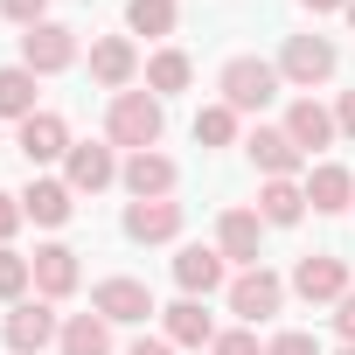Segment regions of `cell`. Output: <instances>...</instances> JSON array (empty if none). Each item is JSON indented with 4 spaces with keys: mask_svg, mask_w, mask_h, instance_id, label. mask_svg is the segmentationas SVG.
I'll return each mask as SVG.
<instances>
[{
    "mask_svg": "<svg viewBox=\"0 0 355 355\" xmlns=\"http://www.w3.org/2000/svg\"><path fill=\"white\" fill-rule=\"evenodd\" d=\"M21 216H35V223H63V216H70V182H28Z\"/></svg>",
    "mask_w": 355,
    "mask_h": 355,
    "instance_id": "22",
    "label": "cell"
},
{
    "mask_svg": "<svg viewBox=\"0 0 355 355\" xmlns=\"http://www.w3.org/2000/svg\"><path fill=\"white\" fill-rule=\"evenodd\" d=\"M49 341H56V313H49L42 300H21V306L8 313V348H15V355H42Z\"/></svg>",
    "mask_w": 355,
    "mask_h": 355,
    "instance_id": "6",
    "label": "cell"
},
{
    "mask_svg": "<svg viewBox=\"0 0 355 355\" xmlns=\"http://www.w3.org/2000/svg\"><path fill=\"white\" fill-rule=\"evenodd\" d=\"M132 70H139V56H132V42H125V35H105V42L91 49V77H98V84H112V91H119V84H132Z\"/></svg>",
    "mask_w": 355,
    "mask_h": 355,
    "instance_id": "15",
    "label": "cell"
},
{
    "mask_svg": "<svg viewBox=\"0 0 355 355\" xmlns=\"http://www.w3.org/2000/svg\"><path fill=\"white\" fill-rule=\"evenodd\" d=\"M174 230H182V202H132L125 209V237H139V244H167Z\"/></svg>",
    "mask_w": 355,
    "mask_h": 355,
    "instance_id": "10",
    "label": "cell"
},
{
    "mask_svg": "<svg viewBox=\"0 0 355 355\" xmlns=\"http://www.w3.org/2000/svg\"><path fill=\"white\" fill-rule=\"evenodd\" d=\"M306 8H313V15H327V8H348V0H306Z\"/></svg>",
    "mask_w": 355,
    "mask_h": 355,
    "instance_id": "36",
    "label": "cell"
},
{
    "mask_svg": "<svg viewBox=\"0 0 355 355\" xmlns=\"http://www.w3.org/2000/svg\"><path fill=\"white\" fill-rule=\"evenodd\" d=\"M216 237H223V258H244V265H258V237H265V216H251V209H230Z\"/></svg>",
    "mask_w": 355,
    "mask_h": 355,
    "instance_id": "19",
    "label": "cell"
},
{
    "mask_svg": "<svg viewBox=\"0 0 355 355\" xmlns=\"http://www.w3.org/2000/svg\"><path fill=\"white\" fill-rule=\"evenodd\" d=\"M132 355H174L167 341H132Z\"/></svg>",
    "mask_w": 355,
    "mask_h": 355,
    "instance_id": "35",
    "label": "cell"
},
{
    "mask_svg": "<svg viewBox=\"0 0 355 355\" xmlns=\"http://www.w3.org/2000/svg\"><path fill=\"white\" fill-rule=\"evenodd\" d=\"M112 174H119V167H112V146H91V139H84V146H70V189L98 196Z\"/></svg>",
    "mask_w": 355,
    "mask_h": 355,
    "instance_id": "16",
    "label": "cell"
},
{
    "mask_svg": "<svg viewBox=\"0 0 355 355\" xmlns=\"http://www.w3.org/2000/svg\"><path fill=\"white\" fill-rule=\"evenodd\" d=\"M286 139H293L300 153H313V146H327V139H334V112H320L313 98H300V105L286 112Z\"/></svg>",
    "mask_w": 355,
    "mask_h": 355,
    "instance_id": "13",
    "label": "cell"
},
{
    "mask_svg": "<svg viewBox=\"0 0 355 355\" xmlns=\"http://www.w3.org/2000/svg\"><path fill=\"white\" fill-rule=\"evenodd\" d=\"M15 223H21V196H0V244L15 237Z\"/></svg>",
    "mask_w": 355,
    "mask_h": 355,
    "instance_id": "32",
    "label": "cell"
},
{
    "mask_svg": "<svg viewBox=\"0 0 355 355\" xmlns=\"http://www.w3.org/2000/svg\"><path fill=\"white\" fill-rule=\"evenodd\" d=\"M0 119H35V70H0Z\"/></svg>",
    "mask_w": 355,
    "mask_h": 355,
    "instance_id": "23",
    "label": "cell"
},
{
    "mask_svg": "<svg viewBox=\"0 0 355 355\" xmlns=\"http://www.w3.org/2000/svg\"><path fill=\"white\" fill-rule=\"evenodd\" d=\"M300 209H306V189L265 182V196H258V216H265V223H300Z\"/></svg>",
    "mask_w": 355,
    "mask_h": 355,
    "instance_id": "24",
    "label": "cell"
},
{
    "mask_svg": "<svg viewBox=\"0 0 355 355\" xmlns=\"http://www.w3.org/2000/svg\"><path fill=\"white\" fill-rule=\"evenodd\" d=\"M174 279H182L189 293H216V286H223V258H216L209 244H189L182 258H174Z\"/></svg>",
    "mask_w": 355,
    "mask_h": 355,
    "instance_id": "18",
    "label": "cell"
},
{
    "mask_svg": "<svg viewBox=\"0 0 355 355\" xmlns=\"http://www.w3.org/2000/svg\"><path fill=\"white\" fill-rule=\"evenodd\" d=\"M125 189H132L139 202H167V189H174V160H167V153H132V160H125Z\"/></svg>",
    "mask_w": 355,
    "mask_h": 355,
    "instance_id": "9",
    "label": "cell"
},
{
    "mask_svg": "<svg viewBox=\"0 0 355 355\" xmlns=\"http://www.w3.org/2000/svg\"><path fill=\"white\" fill-rule=\"evenodd\" d=\"M272 98H279V70H272V63H258V56L223 63V105H230V112H265Z\"/></svg>",
    "mask_w": 355,
    "mask_h": 355,
    "instance_id": "2",
    "label": "cell"
},
{
    "mask_svg": "<svg viewBox=\"0 0 355 355\" xmlns=\"http://www.w3.org/2000/svg\"><path fill=\"white\" fill-rule=\"evenodd\" d=\"M146 84H153V98L182 91V84H189V56H182V49H160V56L146 63Z\"/></svg>",
    "mask_w": 355,
    "mask_h": 355,
    "instance_id": "26",
    "label": "cell"
},
{
    "mask_svg": "<svg viewBox=\"0 0 355 355\" xmlns=\"http://www.w3.org/2000/svg\"><path fill=\"white\" fill-rule=\"evenodd\" d=\"M279 300H286V286H279L265 265H251V272L230 286V313H244V320H265V313H279Z\"/></svg>",
    "mask_w": 355,
    "mask_h": 355,
    "instance_id": "7",
    "label": "cell"
},
{
    "mask_svg": "<svg viewBox=\"0 0 355 355\" xmlns=\"http://www.w3.org/2000/svg\"><path fill=\"white\" fill-rule=\"evenodd\" d=\"M63 355H112V320L105 313H77L63 327Z\"/></svg>",
    "mask_w": 355,
    "mask_h": 355,
    "instance_id": "20",
    "label": "cell"
},
{
    "mask_svg": "<svg viewBox=\"0 0 355 355\" xmlns=\"http://www.w3.org/2000/svg\"><path fill=\"white\" fill-rule=\"evenodd\" d=\"M306 202L320 216H341L355 202V182H348V167H313V182H306Z\"/></svg>",
    "mask_w": 355,
    "mask_h": 355,
    "instance_id": "17",
    "label": "cell"
},
{
    "mask_svg": "<svg viewBox=\"0 0 355 355\" xmlns=\"http://www.w3.org/2000/svg\"><path fill=\"white\" fill-rule=\"evenodd\" d=\"M230 132H237V112H230V105L196 112V139H202V146H230Z\"/></svg>",
    "mask_w": 355,
    "mask_h": 355,
    "instance_id": "27",
    "label": "cell"
},
{
    "mask_svg": "<svg viewBox=\"0 0 355 355\" xmlns=\"http://www.w3.org/2000/svg\"><path fill=\"white\" fill-rule=\"evenodd\" d=\"M28 265H35V286H42L49 300H63V293L77 286V251H70V244H42Z\"/></svg>",
    "mask_w": 355,
    "mask_h": 355,
    "instance_id": "14",
    "label": "cell"
},
{
    "mask_svg": "<svg viewBox=\"0 0 355 355\" xmlns=\"http://www.w3.org/2000/svg\"><path fill=\"white\" fill-rule=\"evenodd\" d=\"M105 132H112L119 146H132V153H153V139H160V98H146V91H119Z\"/></svg>",
    "mask_w": 355,
    "mask_h": 355,
    "instance_id": "1",
    "label": "cell"
},
{
    "mask_svg": "<svg viewBox=\"0 0 355 355\" xmlns=\"http://www.w3.org/2000/svg\"><path fill=\"white\" fill-rule=\"evenodd\" d=\"M167 341H182V348H202V341H216V327H209L202 300H182V306H167Z\"/></svg>",
    "mask_w": 355,
    "mask_h": 355,
    "instance_id": "21",
    "label": "cell"
},
{
    "mask_svg": "<svg viewBox=\"0 0 355 355\" xmlns=\"http://www.w3.org/2000/svg\"><path fill=\"white\" fill-rule=\"evenodd\" d=\"M21 153H28V167H42V160L70 153V132H63V119H56V112H35V119H21Z\"/></svg>",
    "mask_w": 355,
    "mask_h": 355,
    "instance_id": "11",
    "label": "cell"
},
{
    "mask_svg": "<svg viewBox=\"0 0 355 355\" xmlns=\"http://www.w3.org/2000/svg\"><path fill=\"white\" fill-rule=\"evenodd\" d=\"M244 146H251V160H258V167L272 174V182H293V167H300V146H293L286 132H272V125H258V132H251Z\"/></svg>",
    "mask_w": 355,
    "mask_h": 355,
    "instance_id": "12",
    "label": "cell"
},
{
    "mask_svg": "<svg viewBox=\"0 0 355 355\" xmlns=\"http://www.w3.org/2000/svg\"><path fill=\"white\" fill-rule=\"evenodd\" d=\"M265 355H320V341H313V334H279Z\"/></svg>",
    "mask_w": 355,
    "mask_h": 355,
    "instance_id": "31",
    "label": "cell"
},
{
    "mask_svg": "<svg viewBox=\"0 0 355 355\" xmlns=\"http://www.w3.org/2000/svg\"><path fill=\"white\" fill-rule=\"evenodd\" d=\"M334 125H341V132H348V139H355V91H348V98H341V112H334Z\"/></svg>",
    "mask_w": 355,
    "mask_h": 355,
    "instance_id": "34",
    "label": "cell"
},
{
    "mask_svg": "<svg viewBox=\"0 0 355 355\" xmlns=\"http://www.w3.org/2000/svg\"><path fill=\"white\" fill-rule=\"evenodd\" d=\"M28 279H35V265H28V258L0 251V300H21V293H28Z\"/></svg>",
    "mask_w": 355,
    "mask_h": 355,
    "instance_id": "28",
    "label": "cell"
},
{
    "mask_svg": "<svg viewBox=\"0 0 355 355\" xmlns=\"http://www.w3.org/2000/svg\"><path fill=\"white\" fill-rule=\"evenodd\" d=\"M209 355H258V334H251V327H237V334H216V341H209Z\"/></svg>",
    "mask_w": 355,
    "mask_h": 355,
    "instance_id": "29",
    "label": "cell"
},
{
    "mask_svg": "<svg viewBox=\"0 0 355 355\" xmlns=\"http://www.w3.org/2000/svg\"><path fill=\"white\" fill-rule=\"evenodd\" d=\"M334 327H341V334L355 341V293H341V313H334Z\"/></svg>",
    "mask_w": 355,
    "mask_h": 355,
    "instance_id": "33",
    "label": "cell"
},
{
    "mask_svg": "<svg viewBox=\"0 0 355 355\" xmlns=\"http://www.w3.org/2000/svg\"><path fill=\"white\" fill-rule=\"evenodd\" d=\"M70 63H77V35H70L63 21H35V28L21 35V70L56 77V70H70Z\"/></svg>",
    "mask_w": 355,
    "mask_h": 355,
    "instance_id": "3",
    "label": "cell"
},
{
    "mask_svg": "<svg viewBox=\"0 0 355 355\" xmlns=\"http://www.w3.org/2000/svg\"><path fill=\"white\" fill-rule=\"evenodd\" d=\"M91 306H98L105 320H146V313H153V293H146L139 279H105Z\"/></svg>",
    "mask_w": 355,
    "mask_h": 355,
    "instance_id": "8",
    "label": "cell"
},
{
    "mask_svg": "<svg viewBox=\"0 0 355 355\" xmlns=\"http://www.w3.org/2000/svg\"><path fill=\"white\" fill-rule=\"evenodd\" d=\"M348 28H355V0H348Z\"/></svg>",
    "mask_w": 355,
    "mask_h": 355,
    "instance_id": "37",
    "label": "cell"
},
{
    "mask_svg": "<svg viewBox=\"0 0 355 355\" xmlns=\"http://www.w3.org/2000/svg\"><path fill=\"white\" fill-rule=\"evenodd\" d=\"M341 355H355V341H348V348H341Z\"/></svg>",
    "mask_w": 355,
    "mask_h": 355,
    "instance_id": "38",
    "label": "cell"
},
{
    "mask_svg": "<svg viewBox=\"0 0 355 355\" xmlns=\"http://www.w3.org/2000/svg\"><path fill=\"white\" fill-rule=\"evenodd\" d=\"M279 77H293V84H327V77H334V42H320V35H293L286 56H279Z\"/></svg>",
    "mask_w": 355,
    "mask_h": 355,
    "instance_id": "4",
    "label": "cell"
},
{
    "mask_svg": "<svg viewBox=\"0 0 355 355\" xmlns=\"http://www.w3.org/2000/svg\"><path fill=\"white\" fill-rule=\"evenodd\" d=\"M293 293H300V300H341V293H348V265H341L334 251H313V258L293 265Z\"/></svg>",
    "mask_w": 355,
    "mask_h": 355,
    "instance_id": "5",
    "label": "cell"
},
{
    "mask_svg": "<svg viewBox=\"0 0 355 355\" xmlns=\"http://www.w3.org/2000/svg\"><path fill=\"white\" fill-rule=\"evenodd\" d=\"M42 8H49V0H0V15L21 21V28H35V21H42Z\"/></svg>",
    "mask_w": 355,
    "mask_h": 355,
    "instance_id": "30",
    "label": "cell"
},
{
    "mask_svg": "<svg viewBox=\"0 0 355 355\" xmlns=\"http://www.w3.org/2000/svg\"><path fill=\"white\" fill-rule=\"evenodd\" d=\"M125 21H132V35H167L174 28V0H125Z\"/></svg>",
    "mask_w": 355,
    "mask_h": 355,
    "instance_id": "25",
    "label": "cell"
}]
</instances>
